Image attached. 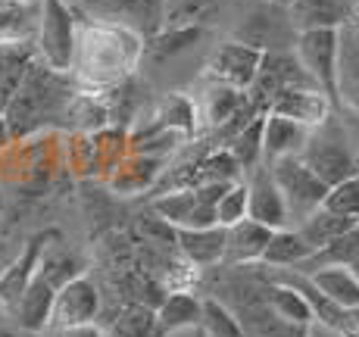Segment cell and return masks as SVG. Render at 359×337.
Here are the masks:
<instances>
[{"label": "cell", "mask_w": 359, "mask_h": 337, "mask_svg": "<svg viewBox=\"0 0 359 337\" xmlns=\"http://www.w3.org/2000/svg\"><path fill=\"white\" fill-rule=\"evenodd\" d=\"M147 53V41L137 32L107 22H81L75 47L72 81L85 94H107L135 78V69Z\"/></svg>", "instance_id": "6da1fadb"}, {"label": "cell", "mask_w": 359, "mask_h": 337, "mask_svg": "<svg viewBox=\"0 0 359 337\" xmlns=\"http://www.w3.org/2000/svg\"><path fill=\"white\" fill-rule=\"evenodd\" d=\"M79 85L69 72L47 66L44 60H34L22 88L16 91L13 103L6 106V125H10L13 141H29L50 125H69Z\"/></svg>", "instance_id": "7a4b0ae2"}, {"label": "cell", "mask_w": 359, "mask_h": 337, "mask_svg": "<svg viewBox=\"0 0 359 337\" xmlns=\"http://www.w3.org/2000/svg\"><path fill=\"white\" fill-rule=\"evenodd\" d=\"M81 22H107L150 41L165 25V0H69Z\"/></svg>", "instance_id": "3957f363"}, {"label": "cell", "mask_w": 359, "mask_h": 337, "mask_svg": "<svg viewBox=\"0 0 359 337\" xmlns=\"http://www.w3.org/2000/svg\"><path fill=\"white\" fill-rule=\"evenodd\" d=\"M38 57L60 72H72L75 47H79V16L69 0H44V16L34 38Z\"/></svg>", "instance_id": "277c9868"}, {"label": "cell", "mask_w": 359, "mask_h": 337, "mask_svg": "<svg viewBox=\"0 0 359 337\" xmlns=\"http://www.w3.org/2000/svg\"><path fill=\"white\" fill-rule=\"evenodd\" d=\"M269 169H272L281 194H285L291 219H300L303 222L306 216H313L316 209L325 206V197L331 188L303 163V156H281V160L269 163Z\"/></svg>", "instance_id": "5b68a950"}, {"label": "cell", "mask_w": 359, "mask_h": 337, "mask_svg": "<svg viewBox=\"0 0 359 337\" xmlns=\"http://www.w3.org/2000/svg\"><path fill=\"white\" fill-rule=\"evenodd\" d=\"M294 53L303 63L313 81L331 97L334 109H341L337 100V60H341V29H313L297 32Z\"/></svg>", "instance_id": "8992f818"}, {"label": "cell", "mask_w": 359, "mask_h": 337, "mask_svg": "<svg viewBox=\"0 0 359 337\" xmlns=\"http://www.w3.org/2000/svg\"><path fill=\"white\" fill-rule=\"evenodd\" d=\"M297 88H319L313 81V75L303 69V63L297 60L294 50H269L262 57V66H259V75L253 81L250 100L257 103L262 113H269L272 100L285 91H297Z\"/></svg>", "instance_id": "52a82bcc"}, {"label": "cell", "mask_w": 359, "mask_h": 337, "mask_svg": "<svg viewBox=\"0 0 359 337\" xmlns=\"http://www.w3.org/2000/svg\"><path fill=\"white\" fill-rule=\"evenodd\" d=\"M300 156L328 188H334V184L359 175V160L353 156V150L347 147V141H344L341 135L322 132V128H316V132L309 135V141H306V147H303Z\"/></svg>", "instance_id": "ba28073f"}, {"label": "cell", "mask_w": 359, "mask_h": 337, "mask_svg": "<svg viewBox=\"0 0 359 337\" xmlns=\"http://www.w3.org/2000/svg\"><path fill=\"white\" fill-rule=\"evenodd\" d=\"M100 315V291L88 275H79L69 284L60 287L57 303H53V319L50 328H57V334H72L81 328H94Z\"/></svg>", "instance_id": "9c48e42d"}, {"label": "cell", "mask_w": 359, "mask_h": 337, "mask_svg": "<svg viewBox=\"0 0 359 337\" xmlns=\"http://www.w3.org/2000/svg\"><path fill=\"white\" fill-rule=\"evenodd\" d=\"M262 57H266V53H262L259 47H250V44H244V41H229V44H222L210 57V63H206V78L219 81V85L241 88V91H250L259 75Z\"/></svg>", "instance_id": "30bf717a"}, {"label": "cell", "mask_w": 359, "mask_h": 337, "mask_svg": "<svg viewBox=\"0 0 359 337\" xmlns=\"http://www.w3.org/2000/svg\"><path fill=\"white\" fill-rule=\"evenodd\" d=\"M50 240H57V231H38V235H32L22 244V250L16 253V259L10 263V269L0 275V306L4 309H13V312H16L19 300H22L25 287L32 284L44 253L53 247Z\"/></svg>", "instance_id": "8fae6325"}, {"label": "cell", "mask_w": 359, "mask_h": 337, "mask_svg": "<svg viewBox=\"0 0 359 337\" xmlns=\"http://www.w3.org/2000/svg\"><path fill=\"white\" fill-rule=\"evenodd\" d=\"M247 184H250V219L253 222L266 225V228H272V231L287 228V222H291V209H287L285 194H281L272 169L262 163V166H257L250 172Z\"/></svg>", "instance_id": "7c38bea8"}, {"label": "cell", "mask_w": 359, "mask_h": 337, "mask_svg": "<svg viewBox=\"0 0 359 337\" xmlns=\"http://www.w3.org/2000/svg\"><path fill=\"white\" fill-rule=\"evenodd\" d=\"M331 109H334V103L322 88H297V91L278 94L272 100V106H269V113H278L285 119L300 122L309 132H316L331 119Z\"/></svg>", "instance_id": "4fadbf2b"}, {"label": "cell", "mask_w": 359, "mask_h": 337, "mask_svg": "<svg viewBox=\"0 0 359 337\" xmlns=\"http://www.w3.org/2000/svg\"><path fill=\"white\" fill-rule=\"evenodd\" d=\"M57 294H60V284L50 281L44 272H34L32 284L25 287L22 300L16 306V319H19V328L25 334H41L44 328H50V319H53V303H57Z\"/></svg>", "instance_id": "5bb4252c"}, {"label": "cell", "mask_w": 359, "mask_h": 337, "mask_svg": "<svg viewBox=\"0 0 359 337\" xmlns=\"http://www.w3.org/2000/svg\"><path fill=\"white\" fill-rule=\"evenodd\" d=\"M356 0H294L287 6L294 32L313 29H344L353 22Z\"/></svg>", "instance_id": "9a60e30c"}, {"label": "cell", "mask_w": 359, "mask_h": 337, "mask_svg": "<svg viewBox=\"0 0 359 337\" xmlns=\"http://www.w3.org/2000/svg\"><path fill=\"white\" fill-rule=\"evenodd\" d=\"M225 244H229V228H222V225H212V228H178V253L197 269L222 266Z\"/></svg>", "instance_id": "2e32d148"}, {"label": "cell", "mask_w": 359, "mask_h": 337, "mask_svg": "<svg viewBox=\"0 0 359 337\" xmlns=\"http://www.w3.org/2000/svg\"><path fill=\"white\" fill-rule=\"evenodd\" d=\"M44 16V0H0V44L34 41Z\"/></svg>", "instance_id": "e0dca14e"}, {"label": "cell", "mask_w": 359, "mask_h": 337, "mask_svg": "<svg viewBox=\"0 0 359 337\" xmlns=\"http://www.w3.org/2000/svg\"><path fill=\"white\" fill-rule=\"evenodd\" d=\"M38 60L34 41H19V44H0V113L13 103L16 91L22 88L32 63Z\"/></svg>", "instance_id": "ac0fdd59"}, {"label": "cell", "mask_w": 359, "mask_h": 337, "mask_svg": "<svg viewBox=\"0 0 359 337\" xmlns=\"http://www.w3.org/2000/svg\"><path fill=\"white\" fill-rule=\"evenodd\" d=\"M309 135L313 132L303 128L300 122L285 119L278 113H266V137H262V160H266V166L281 160V156H300Z\"/></svg>", "instance_id": "d6986e66"}, {"label": "cell", "mask_w": 359, "mask_h": 337, "mask_svg": "<svg viewBox=\"0 0 359 337\" xmlns=\"http://www.w3.org/2000/svg\"><path fill=\"white\" fill-rule=\"evenodd\" d=\"M269 240H272V228L244 219V222L229 228V244H225V263L222 266H257L262 263Z\"/></svg>", "instance_id": "ffe728a7"}, {"label": "cell", "mask_w": 359, "mask_h": 337, "mask_svg": "<svg viewBox=\"0 0 359 337\" xmlns=\"http://www.w3.org/2000/svg\"><path fill=\"white\" fill-rule=\"evenodd\" d=\"M163 160H154V156H141V153H128L119 166L113 169V175L107 178L109 188L119 197H135L141 191L154 188L163 178Z\"/></svg>", "instance_id": "44dd1931"}, {"label": "cell", "mask_w": 359, "mask_h": 337, "mask_svg": "<svg viewBox=\"0 0 359 337\" xmlns=\"http://www.w3.org/2000/svg\"><path fill=\"white\" fill-rule=\"evenodd\" d=\"M337 100L341 109L359 113V29L353 22L341 29V60H337Z\"/></svg>", "instance_id": "7402d4cb"}, {"label": "cell", "mask_w": 359, "mask_h": 337, "mask_svg": "<svg viewBox=\"0 0 359 337\" xmlns=\"http://www.w3.org/2000/svg\"><path fill=\"white\" fill-rule=\"evenodd\" d=\"M275 10H281V4H272V0H266V4H259L257 10H250L244 22L238 25V32H234V41H244V44H250V47H259L262 53L281 50V47L275 44V41H278V25H291V16L278 19Z\"/></svg>", "instance_id": "603a6c76"}, {"label": "cell", "mask_w": 359, "mask_h": 337, "mask_svg": "<svg viewBox=\"0 0 359 337\" xmlns=\"http://www.w3.org/2000/svg\"><path fill=\"white\" fill-rule=\"evenodd\" d=\"M200 312H203V300L194 297L191 291H172L163 297V303L156 306V322H160V334H178L200 328Z\"/></svg>", "instance_id": "cb8c5ba5"}, {"label": "cell", "mask_w": 359, "mask_h": 337, "mask_svg": "<svg viewBox=\"0 0 359 337\" xmlns=\"http://www.w3.org/2000/svg\"><path fill=\"white\" fill-rule=\"evenodd\" d=\"M313 256V247L303 240L300 228H278L272 231L266 253H262V263L266 269H300L306 259Z\"/></svg>", "instance_id": "d4e9b609"}, {"label": "cell", "mask_w": 359, "mask_h": 337, "mask_svg": "<svg viewBox=\"0 0 359 337\" xmlns=\"http://www.w3.org/2000/svg\"><path fill=\"white\" fill-rule=\"evenodd\" d=\"M313 281V287L322 294L325 300H331L341 309H359V278L347 266H331V269H319L313 275H306Z\"/></svg>", "instance_id": "484cf974"}, {"label": "cell", "mask_w": 359, "mask_h": 337, "mask_svg": "<svg viewBox=\"0 0 359 337\" xmlns=\"http://www.w3.org/2000/svg\"><path fill=\"white\" fill-rule=\"evenodd\" d=\"M269 303H272V309L281 315V319L294 322V325H303V328L316 325V309L294 281H287V278L269 281Z\"/></svg>", "instance_id": "4316f807"}, {"label": "cell", "mask_w": 359, "mask_h": 337, "mask_svg": "<svg viewBox=\"0 0 359 337\" xmlns=\"http://www.w3.org/2000/svg\"><path fill=\"white\" fill-rule=\"evenodd\" d=\"M356 259H359V225H353L347 235L334 238L331 244L322 247V250H316L313 256L297 269V275H313L319 269H331V266H347L350 269Z\"/></svg>", "instance_id": "83f0119b"}, {"label": "cell", "mask_w": 359, "mask_h": 337, "mask_svg": "<svg viewBox=\"0 0 359 337\" xmlns=\"http://www.w3.org/2000/svg\"><path fill=\"white\" fill-rule=\"evenodd\" d=\"M353 225H359V219H350V216H341V212H331V209H316L313 216H306L300 222V235L303 240H306L309 247H313V253L316 250H322L325 244H331L334 238H341V235H347Z\"/></svg>", "instance_id": "f1b7e54d"}, {"label": "cell", "mask_w": 359, "mask_h": 337, "mask_svg": "<svg viewBox=\"0 0 359 337\" xmlns=\"http://www.w3.org/2000/svg\"><path fill=\"white\" fill-rule=\"evenodd\" d=\"M262 137H266V113H259L250 125H244L238 135L229 141V150L234 153V160L241 163L244 172H253L257 166H262Z\"/></svg>", "instance_id": "f546056e"}, {"label": "cell", "mask_w": 359, "mask_h": 337, "mask_svg": "<svg viewBox=\"0 0 359 337\" xmlns=\"http://www.w3.org/2000/svg\"><path fill=\"white\" fill-rule=\"evenodd\" d=\"M200 34H203V25H175V29H160L154 38L147 41V57L150 60H172L182 50H188L191 44H197Z\"/></svg>", "instance_id": "4dcf8cb0"}, {"label": "cell", "mask_w": 359, "mask_h": 337, "mask_svg": "<svg viewBox=\"0 0 359 337\" xmlns=\"http://www.w3.org/2000/svg\"><path fill=\"white\" fill-rule=\"evenodd\" d=\"M200 331L206 337H244L241 319L234 315V309L219 297L203 300V312H200Z\"/></svg>", "instance_id": "1f68e13d"}, {"label": "cell", "mask_w": 359, "mask_h": 337, "mask_svg": "<svg viewBox=\"0 0 359 337\" xmlns=\"http://www.w3.org/2000/svg\"><path fill=\"white\" fill-rule=\"evenodd\" d=\"M113 337H163L160 322H156V306L128 303L119 315H116Z\"/></svg>", "instance_id": "d6a6232c"}, {"label": "cell", "mask_w": 359, "mask_h": 337, "mask_svg": "<svg viewBox=\"0 0 359 337\" xmlns=\"http://www.w3.org/2000/svg\"><path fill=\"white\" fill-rule=\"evenodd\" d=\"M216 212H219V225H222V228H231V225L250 219V184H247V178L244 181H234L231 188L225 191Z\"/></svg>", "instance_id": "836d02e7"}, {"label": "cell", "mask_w": 359, "mask_h": 337, "mask_svg": "<svg viewBox=\"0 0 359 337\" xmlns=\"http://www.w3.org/2000/svg\"><path fill=\"white\" fill-rule=\"evenodd\" d=\"M216 6L219 0H165V25H203Z\"/></svg>", "instance_id": "e575fe53"}, {"label": "cell", "mask_w": 359, "mask_h": 337, "mask_svg": "<svg viewBox=\"0 0 359 337\" xmlns=\"http://www.w3.org/2000/svg\"><path fill=\"white\" fill-rule=\"evenodd\" d=\"M325 209L331 212H341V216L359 219V175L347 178V181L334 184L325 197Z\"/></svg>", "instance_id": "d590c367"}, {"label": "cell", "mask_w": 359, "mask_h": 337, "mask_svg": "<svg viewBox=\"0 0 359 337\" xmlns=\"http://www.w3.org/2000/svg\"><path fill=\"white\" fill-rule=\"evenodd\" d=\"M13 259H16V253H13L10 247H6L4 240H0V275H4L6 269H10V263H13Z\"/></svg>", "instance_id": "8d00e7d4"}, {"label": "cell", "mask_w": 359, "mask_h": 337, "mask_svg": "<svg viewBox=\"0 0 359 337\" xmlns=\"http://www.w3.org/2000/svg\"><path fill=\"white\" fill-rule=\"evenodd\" d=\"M6 144H13V135H10V125H6V116L0 113V150H4Z\"/></svg>", "instance_id": "74e56055"}, {"label": "cell", "mask_w": 359, "mask_h": 337, "mask_svg": "<svg viewBox=\"0 0 359 337\" xmlns=\"http://www.w3.org/2000/svg\"><path fill=\"white\" fill-rule=\"evenodd\" d=\"M66 337H113V334H103V331H97V328H81V331H72Z\"/></svg>", "instance_id": "f35d334b"}, {"label": "cell", "mask_w": 359, "mask_h": 337, "mask_svg": "<svg viewBox=\"0 0 359 337\" xmlns=\"http://www.w3.org/2000/svg\"><path fill=\"white\" fill-rule=\"evenodd\" d=\"M0 337H25V334H19V331H10V328H0Z\"/></svg>", "instance_id": "ab89813d"}, {"label": "cell", "mask_w": 359, "mask_h": 337, "mask_svg": "<svg viewBox=\"0 0 359 337\" xmlns=\"http://www.w3.org/2000/svg\"><path fill=\"white\" fill-rule=\"evenodd\" d=\"M353 25L359 29V0H356V13H353Z\"/></svg>", "instance_id": "60d3db41"}, {"label": "cell", "mask_w": 359, "mask_h": 337, "mask_svg": "<svg viewBox=\"0 0 359 337\" xmlns=\"http://www.w3.org/2000/svg\"><path fill=\"white\" fill-rule=\"evenodd\" d=\"M350 272H353V275H356V278H359V259H356V263H353V266H350Z\"/></svg>", "instance_id": "b9f144b4"}, {"label": "cell", "mask_w": 359, "mask_h": 337, "mask_svg": "<svg viewBox=\"0 0 359 337\" xmlns=\"http://www.w3.org/2000/svg\"><path fill=\"white\" fill-rule=\"evenodd\" d=\"M272 4H281V6H291L294 0H272Z\"/></svg>", "instance_id": "7bdbcfd3"}, {"label": "cell", "mask_w": 359, "mask_h": 337, "mask_svg": "<svg viewBox=\"0 0 359 337\" xmlns=\"http://www.w3.org/2000/svg\"><path fill=\"white\" fill-rule=\"evenodd\" d=\"M57 337H66V334H57Z\"/></svg>", "instance_id": "ee69618b"}]
</instances>
